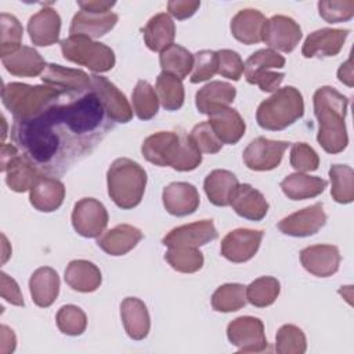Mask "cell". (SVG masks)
<instances>
[{"instance_id":"cell-53","label":"cell","mask_w":354,"mask_h":354,"mask_svg":"<svg viewBox=\"0 0 354 354\" xmlns=\"http://www.w3.org/2000/svg\"><path fill=\"white\" fill-rule=\"evenodd\" d=\"M199 1H169L167 8L169 12L176 17L177 19H185L195 14V11L199 8Z\"/></svg>"},{"instance_id":"cell-51","label":"cell","mask_w":354,"mask_h":354,"mask_svg":"<svg viewBox=\"0 0 354 354\" xmlns=\"http://www.w3.org/2000/svg\"><path fill=\"white\" fill-rule=\"evenodd\" d=\"M217 57H218L217 73L231 80H239L243 73V61L241 55L236 51L224 48L217 51Z\"/></svg>"},{"instance_id":"cell-10","label":"cell","mask_w":354,"mask_h":354,"mask_svg":"<svg viewBox=\"0 0 354 354\" xmlns=\"http://www.w3.org/2000/svg\"><path fill=\"white\" fill-rule=\"evenodd\" d=\"M228 340L243 353H260L267 348L264 325L254 317H239L227 328Z\"/></svg>"},{"instance_id":"cell-29","label":"cell","mask_w":354,"mask_h":354,"mask_svg":"<svg viewBox=\"0 0 354 354\" xmlns=\"http://www.w3.org/2000/svg\"><path fill=\"white\" fill-rule=\"evenodd\" d=\"M1 62L11 75L26 77H33L43 73L47 66L41 55L35 48L28 46H21L17 51L1 57Z\"/></svg>"},{"instance_id":"cell-56","label":"cell","mask_w":354,"mask_h":354,"mask_svg":"<svg viewBox=\"0 0 354 354\" xmlns=\"http://www.w3.org/2000/svg\"><path fill=\"white\" fill-rule=\"evenodd\" d=\"M337 77L342 83L347 84L348 87H353V66H351V57L342 64V66L337 71Z\"/></svg>"},{"instance_id":"cell-42","label":"cell","mask_w":354,"mask_h":354,"mask_svg":"<svg viewBox=\"0 0 354 354\" xmlns=\"http://www.w3.org/2000/svg\"><path fill=\"white\" fill-rule=\"evenodd\" d=\"M279 295V282L272 277H260L246 288V300L256 307L271 306Z\"/></svg>"},{"instance_id":"cell-15","label":"cell","mask_w":354,"mask_h":354,"mask_svg":"<svg viewBox=\"0 0 354 354\" xmlns=\"http://www.w3.org/2000/svg\"><path fill=\"white\" fill-rule=\"evenodd\" d=\"M217 238V231L212 220H201L173 228L165 238L167 248H199Z\"/></svg>"},{"instance_id":"cell-6","label":"cell","mask_w":354,"mask_h":354,"mask_svg":"<svg viewBox=\"0 0 354 354\" xmlns=\"http://www.w3.org/2000/svg\"><path fill=\"white\" fill-rule=\"evenodd\" d=\"M304 113V102L300 91L292 86L278 88L264 100L256 112V120L261 129L278 131L293 124Z\"/></svg>"},{"instance_id":"cell-8","label":"cell","mask_w":354,"mask_h":354,"mask_svg":"<svg viewBox=\"0 0 354 354\" xmlns=\"http://www.w3.org/2000/svg\"><path fill=\"white\" fill-rule=\"evenodd\" d=\"M1 171L6 184L15 192L30 189L41 173L12 144H1Z\"/></svg>"},{"instance_id":"cell-17","label":"cell","mask_w":354,"mask_h":354,"mask_svg":"<svg viewBox=\"0 0 354 354\" xmlns=\"http://www.w3.org/2000/svg\"><path fill=\"white\" fill-rule=\"evenodd\" d=\"M41 80L47 86L65 93L83 94L93 88L91 76L79 69L64 68L61 65L50 64L41 73Z\"/></svg>"},{"instance_id":"cell-37","label":"cell","mask_w":354,"mask_h":354,"mask_svg":"<svg viewBox=\"0 0 354 354\" xmlns=\"http://www.w3.org/2000/svg\"><path fill=\"white\" fill-rule=\"evenodd\" d=\"M159 62L163 72L183 80L194 68V55L183 46L173 43L160 53Z\"/></svg>"},{"instance_id":"cell-36","label":"cell","mask_w":354,"mask_h":354,"mask_svg":"<svg viewBox=\"0 0 354 354\" xmlns=\"http://www.w3.org/2000/svg\"><path fill=\"white\" fill-rule=\"evenodd\" d=\"M285 58L279 55L275 50L271 48H261L253 53L246 62L243 64V73L246 82L254 84L256 80L263 76L264 73L270 72V69L283 68Z\"/></svg>"},{"instance_id":"cell-40","label":"cell","mask_w":354,"mask_h":354,"mask_svg":"<svg viewBox=\"0 0 354 354\" xmlns=\"http://www.w3.org/2000/svg\"><path fill=\"white\" fill-rule=\"evenodd\" d=\"M246 304V288L241 283H225L213 293L212 307L216 311L231 313Z\"/></svg>"},{"instance_id":"cell-1","label":"cell","mask_w":354,"mask_h":354,"mask_svg":"<svg viewBox=\"0 0 354 354\" xmlns=\"http://www.w3.org/2000/svg\"><path fill=\"white\" fill-rule=\"evenodd\" d=\"M98 94L64 93L29 119H14L11 138L18 151L40 171L59 176L90 155L113 129Z\"/></svg>"},{"instance_id":"cell-41","label":"cell","mask_w":354,"mask_h":354,"mask_svg":"<svg viewBox=\"0 0 354 354\" xmlns=\"http://www.w3.org/2000/svg\"><path fill=\"white\" fill-rule=\"evenodd\" d=\"M332 183L330 194L339 203H350L354 199V171L347 165H333L329 170Z\"/></svg>"},{"instance_id":"cell-23","label":"cell","mask_w":354,"mask_h":354,"mask_svg":"<svg viewBox=\"0 0 354 354\" xmlns=\"http://www.w3.org/2000/svg\"><path fill=\"white\" fill-rule=\"evenodd\" d=\"M230 205L238 216L253 221H260L268 212V202L263 194L250 184H239Z\"/></svg>"},{"instance_id":"cell-39","label":"cell","mask_w":354,"mask_h":354,"mask_svg":"<svg viewBox=\"0 0 354 354\" xmlns=\"http://www.w3.org/2000/svg\"><path fill=\"white\" fill-rule=\"evenodd\" d=\"M133 111L141 120H149L158 113L159 98L155 88L145 80H138L133 94Z\"/></svg>"},{"instance_id":"cell-18","label":"cell","mask_w":354,"mask_h":354,"mask_svg":"<svg viewBox=\"0 0 354 354\" xmlns=\"http://www.w3.org/2000/svg\"><path fill=\"white\" fill-rule=\"evenodd\" d=\"M347 36H348L347 29L324 28V29L315 30L310 33L304 40L301 54L306 58L335 57L340 53Z\"/></svg>"},{"instance_id":"cell-14","label":"cell","mask_w":354,"mask_h":354,"mask_svg":"<svg viewBox=\"0 0 354 354\" xmlns=\"http://www.w3.org/2000/svg\"><path fill=\"white\" fill-rule=\"evenodd\" d=\"M93 90L98 94L109 118L115 123H127L133 118V109L124 94L106 77L91 75Z\"/></svg>"},{"instance_id":"cell-27","label":"cell","mask_w":354,"mask_h":354,"mask_svg":"<svg viewBox=\"0 0 354 354\" xmlns=\"http://www.w3.org/2000/svg\"><path fill=\"white\" fill-rule=\"evenodd\" d=\"M142 239V232L129 224H120L98 236L97 245L111 256H122L130 252Z\"/></svg>"},{"instance_id":"cell-25","label":"cell","mask_w":354,"mask_h":354,"mask_svg":"<svg viewBox=\"0 0 354 354\" xmlns=\"http://www.w3.org/2000/svg\"><path fill=\"white\" fill-rule=\"evenodd\" d=\"M61 18L54 8H43L32 15L28 22L30 40L36 46H51L58 40Z\"/></svg>"},{"instance_id":"cell-7","label":"cell","mask_w":354,"mask_h":354,"mask_svg":"<svg viewBox=\"0 0 354 354\" xmlns=\"http://www.w3.org/2000/svg\"><path fill=\"white\" fill-rule=\"evenodd\" d=\"M61 51L65 59L87 66L93 72H106L115 65L113 51L98 41L84 36H69L61 40Z\"/></svg>"},{"instance_id":"cell-44","label":"cell","mask_w":354,"mask_h":354,"mask_svg":"<svg viewBox=\"0 0 354 354\" xmlns=\"http://www.w3.org/2000/svg\"><path fill=\"white\" fill-rule=\"evenodd\" d=\"M0 55L6 57L21 47L24 29L14 15L6 12L0 15Z\"/></svg>"},{"instance_id":"cell-34","label":"cell","mask_w":354,"mask_h":354,"mask_svg":"<svg viewBox=\"0 0 354 354\" xmlns=\"http://www.w3.org/2000/svg\"><path fill=\"white\" fill-rule=\"evenodd\" d=\"M326 185L328 183L324 178L304 173L290 174L281 181L282 192L292 201L315 198L325 191Z\"/></svg>"},{"instance_id":"cell-32","label":"cell","mask_w":354,"mask_h":354,"mask_svg":"<svg viewBox=\"0 0 354 354\" xmlns=\"http://www.w3.org/2000/svg\"><path fill=\"white\" fill-rule=\"evenodd\" d=\"M142 32L147 47L152 51L162 53L173 44L176 36V26L173 19L166 12H159L148 21Z\"/></svg>"},{"instance_id":"cell-45","label":"cell","mask_w":354,"mask_h":354,"mask_svg":"<svg viewBox=\"0 0 354 354\" xmlns=\"http://www.w3.org/2000/svg\"><path fill=\"white\" fill-rule=\"evenodd\" d=\"M275 348L279 354H301L306 351V336L295 325H283L277 333Z\"/></svg>"},{"instance_id":"cell-3","label":"cell","mask_w":354,"mask_h":354,"mask_svg":"<svg viewBox=\"0 0 354 354\" xmlns=\"http://www.w3.org/2000/svg\"><path fill=\"white\" fill-rule=\"evenodd\" d=\"M141 152L148 162L178 171L194 170L202 162V152L184 131L155 133L144 140Z\"/></svg>"},{"instance_id":"cell-35","label":"cell","mask_w":354,"mask_h":354,"mask_svg":"<svg viewBox=\"0 0 354 354\" xmlns=\"http://www.w3.org/2000/svg\"><path fill=\"white\" fill-rule=\"evenodd\" d=\"M66 283L77 292H94L101 283V271L87 260H73L65 270Z\"/></svg>"},{"instance_id":"cell-48","label":"cell","mask_w":354,"mask_h":354,"mask_svg":"<svg viewBox=\"0 0 354 354\" xmlns=\"http://www.w3.org/2000/svg\"><path fill=\"white\" fill-rule=\"evenodd\" d=\"M290 165L297 173L314 171L318 169L319 158L306 142H296L290 149Z\"/></svg>"},{"instance_id":"cell-19","label":"cell","mask_w":354,"mask_h":354,"mask_svg":"<svg viewBox=\"0 0 354 354\" xmlns=\"http://www.w3.org/2000/svg\"><path fill=\"white\" fill-rule=\"evenodd\" d=\"M300 261L310 274L325 278L339 270L340 254L333 245H314L300 252Z\"/></svg>"},{"instance_id":"cell-5","label":"cell","mask_w":354,"mask_h":354,"mask_svg":"<svg viewBox=\"0 0 354 354\" xmlns=\"http://www.w3.org/2000/svg\"><path fill=\"white\" fill-rule=\"evenodd\" d=\"M64 93L47 84L29 86L25 83H8L3 86L1 100L14 119H29L54 104Z\"/></svg>"},{"instance_id":"cell-22","label":"cell","mask_w":354,"mask_h":354,"mask_svg":"<svg viewBox=\"0 0 354 354\" xmlns=\"http://www.w3.org/2000/svg\"><path fill=\"white\" fill-rule=\"evenodd\" d=\"M209 124L221 144H236L245 134L246 124L232 108H220L209 115Z\"/></svg>"},{"instance_id":"cell-43","label":"cell","mask_w":354,"mask_h":354,"mask_svg":"<svg viewBox=\"0 0 354 354\" xmlns=\"http://www.w3.org/2000/svg\"><path fill=\"white\" fill-rule=\"evenodd\" d=\"M165 259L180 272H195L203 266V254L198 248H169Z\"/></svg>"},{"instance_id":"cell-55","label":"cell","mask_w":354,"mask_h":354,"mask_svg":"<svg viewBox=\"0 0 354 354\" xmlns=\"http://www.w3.org/2000/svg\"><path fill=\"white\" fill-rule=\"evenodd\" d=\"M79 7L84 11H94V12H106L115 6L113 1H79Z\"/></svg>"},{"instance_id":"cell-9","label":"cell","mask_w":354,"mask_h":354,"mask_svg":"<svg viewBox=\"0 0 354 354\" xmlns=\"http://www.w3.org/2000/svg\"><path fill=\"white\" fill-rule=\"evenodd\" d=\"M75 231L84 238H97L104 234L108 224L105 206L94 198H83L76 202L72 212Z\"/></svg>"},{"instance_id":"cell-24","label":"cell","mask_w":354,"mask_h":354,"mask_svg":"<svg viewBox=\"0 0 354 354\" xmlns=\"http://www.w3.org/2000/svg\"><path fill=\"white\" fill-rule=\"evenodd\" d=\"M266 22L267 19L260 11L252 8L241 10L231 21V33L243 44H256L263 41Z\"/></svg>"},{"instance_id":"cell-52","label":"cell","mask_w":354,"mask_h":354,"mask_svg":"<svg viewBox=\"0 0 354 354\" xmlns=\"http://www.w3.org/2000/svg\"><path fill=\"white\" fill-rule=\"evenodd\" d=\"M1 296L14 306H24V299L17 282L6 272H1Z\"/></svg>"},{"instance_id":"cell-28","label":"cell","mask_w":354,"mask_h":354,"mask_svg":"<svg viewBox=\"0 0 354 354\" xmlns=\"http://www.w3.org/2000/svg\"><path fill=\"white\" fill-rule=\"evenodd\" d=\"M236 95V90L227 82L213 80L203 86L195 95V104L201 113L212 112L228 106Z\"/></svg>"},{"instance_id":"cell-50","label":"cell","mask_w":354,"mask_h":354,"mask_svg":"<svg viewBox=\"0 0 354 354\" xmlns=\"http://www.w3.org/2000/svg\"><path fill=\"white\" fill-rule=\"evenodd\" d=\"M189 137L196 145V148L205 153H217L223 147V144L216 137L207 120L196 124L189 133Z\"/></svg>"},{"instance_id":"cell-49","label":"cell","mask_w":354,"mask_h":354,"mask_svg":"<svg viewBox=\"0 0 354 354\" xmlns=\"http://www.w3.org/2000/svg\"><path fill=\"white\" fill-rule=\"evenodd\" d=\"M319 15L329 24L348 21L354 15V1H319Z\"/></svg>"},{"instance_id":"cell-4","label":"cell","mask_w":354,"mask_h":354,"mask_svg":"<svg viewBox=\"0 0 354 354\" xmlns=\"http://www.w3.org/2000/svg\"><path fill=\"white\" fill-rule=\"evenodd\" d=\"M108 194L120 209L136 207L144 195L147 185L145 170L129 158L113 160L106 173Z\"/></svg>"},{"instance_id":"cell-30","label":"cell","mask_w":354,"mask_h":354,"mask_svg":"<svg viewBox=\"0 0 354 354\" xmlns=\"http://www.w3.org/2000/svg\"><path fill=\"white\" fill-rule=\"evenodd\" d=\"M120 315L127 335L134 340H142L149 332V314L144 301L137 297H126L120 306Z\"/></svg>"},{"instance_id":"cell-2","label":"cell","mask_w":354,"mask_h":354,"mask_svg":"<svg viewBox=\"0 0 354 354\" xmlns=\"http://www.w3.org/2000/svg\"><path fill=\"white\" fill-rule=\"evenodd\" d=\"M313 100L314 113L318 119L317 140L319 145L328 153L342 152L348 144L344 123L348 105L347 97L330 86H324L315 91Z\"/></svg>"},{"instance_id":"cell-16","label":"cell","mask_w":354,"mask_h":354,"mask_svg":"<svg viewBox=\"0 0 354 354\" xmlns=\"http://www.w3.org/2000/svg\"><path fill=\"white\" fill-rule=\"evenodd\" d=\"M326 223L322 203H314L278 223V228L290 236H308L318 232Z\"/></svg>"},{"instance_id":"cell-57","label":"cell","mask_w":354,"mask_h":354,"mask_svg":"<svg viewBox=\"0 0 354 354\" xmlns=\"http://www.w3.org/2000/svg\"><path fill=\"white\" fill-rule=\"evenodd\" d=\"M0 350L3 353V350L6 348V344H10L12 348H15V336L14 332L11 329H8L6 325H1V336H0Z\"/></svg>"},{"instance_id":"cell-12","label":"cell","mask_w":354,"mask_h":354,"mask_svg":"<svg viewBox=\"0 0 354 354\" xmlns=\"http://www.w3.org/2000/svg\"><path fill=\"white\" fill-rule=\"evenodd\" d=\"M301 39L299 24L290 17L274 15L267 19L263 33V41L275 50L290 53Z\"/></svg>"},{"instance_id":"cell-46","label":"cell","mask_w":354,"mask_h":354,"mask_svg":"<svg viewBox=\"0 0 354 354\" xmlns=\"http://www.w3.org/2000/svg\"><path fill=\"white\" fill-rule=\"evenodd\" d=\"M57 325L59 330L69 336H77L82 335L87 325L86 314L82 311V308L68 304L62 306L57 313Z\"/></svg>"},{"instance_id":"cell-11","label":"cell","mask_w":354,"mask_h":354,"mask_svg":"<svg viewBox=\"0 0 354 354\" xmlns=\"http://www.w3.org/2000/svg\"><path fill=\"white\" fill-rule=\"evenodd\" d=\"M288 141H274L264 137H257L245 148L243 162L250 170H272L281 163L283 152L288 149Z\"/></svg>"},{"instance_id":"cell-26","label":"cell","mask_w":354,"mask_h":354,"mask_svg":"<svg viewBox=\"0 0 354 354\" xmlns=\"http://www.w3.org/2000/svg\"><path fill=\"white\" fill-rule=\"evenodd\" d=\"M65 196L64 184L55 177L41 176L30 188V203L35 209L40 212H54L57 210Z\"/></svg>"},{"instance_id":"cell-47","label":"cell","mask_w":354,"mask_h":354,"mask_svg":"<svg viewBox=\"0 0 354 354\" xmlns=\"http://www.w3.org/2000/svg\"><path fill=\"white\" fill-rule=\"evenodd\" d=\"M218 69V57L217 51L202 50L194 55V68L189 76L191 83H201L217 73Z\"/></svg>"},{"instance_id":"cell-21","label":"cell","mask_w":354,"mask_h":354,"mask_svg":"<svg viewBox=\"0 0 354 354\" xmlns=\"http://www.w3.org/2000/svg\"><path fill=\"white\" fill-rule=\"evenodd\" d=\"M163 205L166 210L177 217L194 213L199 206L198 189L189 183H171L163 189Z\"/></svg>"},{"instance_id":"cell-13","label":"cell","mask_w":354,"mask_h":354,"mask_svg":"<svg viewBox=\"0 0 354 354\" xmlns=\"http://www.w3.org/2000/svg\"><path fill=\"white\" fill-rule=\"evenodd\" d=\"M263 239V231L239 228L228 232L221 241V254L232 263H243L250 260Z\"/></svg>"},{"instance_id":"cell-54","label":"cell","mask_w":354,"mask_h":354,"mask_svg":"<svg viewBox=\"0 0 354 354\" xmlns=\"http://www.w3.org/2000/svg\"><path fill=\"white\" fill-rule=\"evenodd\" d=\"M285 75L283 73H277V72H267L263 76H260L254 84L260 87L261 91H277L279 84L282 83Z\"/></svg>"},{"instance_id":"cell-31","label":"cell","mask_w":354,"mask_h":354,"mask_svg":"<svg viewBox=\"0 0 354 354\" xmlns=\"http://www.w3.org/2000/svg\"><path fill=\"white\" fill-rule=\"evenodd\" d=\"M32 300L39 307H50L59 292L58 274L51 267L37 268L29 281Z\"/></svg>"},{"instance_id":"cell-33","label":"cell","mask_w":354,"mask_h":354,"mask_svg":"<svg viewBox=\"0 0 354 354\" xmlns=\"http://www.w3.org/2000/svg\"><path fill=\"white\" fill-rule=\"evenodd\" d=\"M238 185L235 174L221 169L210 171L203 183L209 201L216 206H228Z\"/></svg>"},{"instance_id":"cell-20","label":"cell","mask_w":354,"mask_h":354,"mask_svg":"<svg viewBox=\"0 0 354 354\" xmlns=\"http://www.w3.org/2000/svg\"><path fill=\"white\" fill-rule=\"evenodd\" d=\"M118 22L115 12H94L80 10L72 19L69 33L71 36H84L95 39L108 33Z\"/></svg>"},{"instance_id":"cell-38","label":"cell","mask_w":354,"mask_h":354,"mask_svg":"<svg viewBox=\"0 0 354 354\" xmlns=\"http://www.w3.org/2000/svg\"><path fill=\"white\" fill-rule=\"evenodd\" d=\"M155 91L166 111H177L184 104V86L178 77L170 73L162 72L158 76Z\"/></svg>"}]
</instances>
